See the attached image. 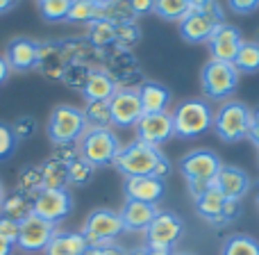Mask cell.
<instances>
[{
  "instance_id": "cell-8",
  "label": "cell",
  "mask_w": 259,
  "mask_h": 255,
  "mask_svg": "<svg viewBox=\"0 0 259 255\" xmlns=\"http://www.w3.org/2000/svg\"><path fill=\"white\" fill-rule=\"evenodd\" d=\"M80 233H82V237L87 239L89 246H103V244L116 242V239L125 233V226H123V219L118 212L100 207V210H94L87 216Z\"/></svg>"
},
{
  "instance_id": "cell-20",
  "label": "cell",
  "mask_w": 259,
  "mask_h": 255,
  "mask_svg": "<svg viewBox=\"0 0 259 255\" xmlns=\"http://www.w3.org/2000/svg\"><path fill=\"white\" fill-rule=\"evenodd\" d=\"M214 185L221 189V194H223L225 198H230V201H241V198L250 192L252 180H250V175L243 169H239V166L223 164L221 171L216 173Z\"/></svg>"
},
{
  "instance_id": "cell-14",
  "label": "cell",
  "mask_w": 259,
  "mask_h": 255,
  "mask_svg": "<svg viewBox=\"0 0 259 255\" xmlns=\"http://www.w3.org/2000/svg\"><path fill=\"white\" fill-rule=\"evenodd\" d=\"M55 233H57V226L32 214L21 224V235H18L16 246L25 253L46 251V246H48L50 239L55 237Z\"/></svg>"
},
{
  "instance_id": "cell-2",
  "label": "cell",
  "mask_w": 259,
  "mask_h": 255,
  "mask_svg": "<svg viewBox=\"0 0 259 255\" xmlns=\"http://www.w3.org/2000/svg\"><path fill=\"white\" fill-rule=\"evenodd\" d=\"M89 130L87 126L84 112L75 105H57V107L50 112L48 126V139L53 146H68V143H77L84 132Z\"/></svg>"
},
{
  "instance_id": "cell-22",
  "label": "cell",
  "mask_w": 259,
  "mask_h": 255,
  "mask_svg": "<svg viewBox=\"0 0 259 255\" xmlns=\"http://www.w3.org/2000/svg\"><path fill=\"white\" fill-rule=\"evenodd\" d=\"M157 212L159 210H157V205H152V203L127 201L125 198V205H123V210L118 212V214H121L125 230H130V233H146L148 226L155 221Z\"/></svg>"
},
{
  "instance_id": "cell-23",
  "label": "cell",
  "mask_w": 259,
  "mask_h": 255,
  "mask_svg": "<svg viewBox=\"0 0 259 255\" xmlns=\"http://www.w3.org/2000/svg\"><path fill=\"white\" fill-rule=\"evenodd\" d=\"M139 98H141V107H143V114H159V112H166L170 105V91L166 89L164 85L159 82H143L139 87Z\"/></svg>"
},
{
  "instance_id": "cell-6",
  "label": "cell",
  "mask_w": 259,
  "mask_h": 255,
  "mask_svg": "<svg viewBox=\"0 0 259 255\" xmlns=\"http://www.w3.org/2000/svg\"><path fill=\"white\" fill-rule=\"evenodd\" d=\"M193 203H196L198 216L205 219L207 224L214 226V228L230 226L239 214H241V205H239V201H230V198H225L214 183H211L200 196L193 198Z\"/></svg>"
},
{
  "instance_id": "cell-41",
  "label": "cell",
  "mask_w": 259,
  "mask_h": 255,
  "mask_svg": "<svg viewBox=\"0 0 259 255\" xmlns=\"http://www.w3.org/2000/svg\"><path fill=\"white\" fill-rule=\"evenodd\" d=\"M0 235H3L7 242H12L14 246H16L18 235H21V224H18V221H14V219H9V216L0 214Z\"/></svg>"
},
{
  "instance_id": "cell-24",
  "label": "cell",
  "mask_w": 259,
  "mask_h": 255,
  "mask_svg": "<svg viewBox=\"0 0 259 255\" xmlns=\"http://www.w3.org/2000/svg\"><path fill=\"white\" fill-rule=\"evenodd\" d=\"M89 244L82 233H55L50 244L46 246L44 255H87Z\"/></svg>"
},
{
  "instance_id": "cell-30",
  "label": "cell",
  "mask_w": 259,
  "mask_h": 255,
  "mask_svg": "<svg viewBox=\"0 0 259 255\" xmlns=\"http://www.w3.org/2000/svg\"><path fill=\"white\" fill-rule=\"evenodd\" d=\"M98 18H103V7H98L96 3H91V0H73L71 9H68V16L66 21L71 23H94L98 21Z\"/></svg>"
},
{
  "instance_id": "cell-18",
  "label": "cell",
  "mask_w": 259,
  "mask_h": 255,
  "mask_svg": "<svg viewBox=\"0 0 259 255\" xmlns=\"http://www.w3.org/2000/svg\"><path fill=\"white\" fill-rule=\"evenodd\" d=\"M123 192H125L127 201H141L157 205L166 192V185L164 180L155 178V175H134V178H125Z\"/></svg>"
},
{
  "instance_id": "cell-28",
  "label": "cell",
  "mask_w": 259,
  "mask_h": 255,
  "mask_svg": "<svg viewBox=\"0 0 259 255\" xmlns=\"http://www.w3.org/2000/svg\"><path fill=\"white\" fill-rule=\"evenodd\" d=\"M221 255H259V242L250 235H230L221 244Z\"/></svg>"
},
{
  "instance_id": "cell-40",
  "label": "cell",
  "mask_w": 259,
  "mask_h": 255,
  "mask_svg": "<svg viewBox=\"0 0 259 255\" xmlns=\"http://www.w3.org/2000/svg\"><path fill=\"white\" fill-rule=\"evenodd\" d=\"M12 130H14V134H16L18 141H25V139L34 137V132H36V121H34L32 117H18L16 121L12 123Z\"/></svg>"
},
{
  "instance_id": "cell-9",
  "label": "cell",
  "mask_w": 259,
  "mask_h": 255,
  "mask_svg": "<svg viewBox=\"0 0 259 255\" xmlns=\"http://www.w3.org/2000/svg\"><path fill=\"white\" fill-rule=\"evenodd\" d=\"M219 25H223V9L219 3H211L205 9H191L180 21V34L189 44H205L211 39Z\"/></svg>"
},
{
  "instance_id": "cell-15",
  "label": "cell",
  "mask_w": 259,
  "mask_h": 255,
  "mask_svg": "<svg viewBox=\"0 0 259 255\" xmlns=\"http://www.w3.org/2000/svg\"><path fill=\"white\" fill-rule=\"evenodd\" d=\"M134 128H137V141H143V143H148V146L159 148L161 143H166L170 137H175L173 117H170L168 112L143 114Z\"/></svg>"
},
{
  "instance_id": "cell-35",
  "label": "cell",
  "mask_w": 259,
  "mask_h": 255,
  "mask_svg": "<svg viewBox=\"0 0 259 255\" xmlns=\"http://www.w3.org/2000/svg\"><path fill=\"white\" fill-rule=\"evenodd\" d=\"M94 171H96V166H91L87 160L77 157V160H73L71 164H68V185L84 187V185L91 183V178H94Z\"/></svg>"
},
{
  "instance_id": "cell-57",
  "label": "cell",
  "mask_w": 259,
  "mask_h": 255,
  "mask_svg": "<svg viewBox=\"0 0 259 255\" xmlns=\"http://www.w3.org/2000/svg\"><path fill=\"white\" fill-rule=\"evenodd\" d=\"M257 44H259V41H257Z\"/></svg>"
},
{
  "instance_id": "cell-10",
  "label": "cell",
  "mask_w": 259,
  "mask_h": 255,
  "mask_svg": "<svg viewBox=\"0 0 259 255\" xmlns=\"http://www.w3.org/2000/svg\"><path fill=\"white\" fill-rule=\"evenodd\" d=\"M221 157L209 148H196L189 151L187 155L180 160V171L187 178V183H202L211 185L216 173L221 171Z\"/></svg>"
},
{
  "instance_id": "cell-51",
  "label": "cell",
  "mask_w": 259,
  "mask_h": 255,
  "mask_svg": "<svg viewBox=\"0 0 259 255\" xmlns=\"http://www.w3.org/2000/svg\"><path fill=\"white\" fill-rule=\"evenodd\" d=\"M5 196H7V192H5V185H3V180H0V210H3V203H5Z\"/></svg>"
},
{
  "instance_id": "cell-17",
  "label": "cell",
  "mask_w": 259,
  "mask_h": 255,
  "mask_svg": "<svg viewBox=\"0 0 259 255\" xmlns=\"http://www.w3.org/2000/svg\"><path fill=\"white\" fill-rule=\"evenodd\" d=\"M68 64H71V59H68L66 50H64V44H57V41H44V44H39V62H36V68L46 78L62 80Z\"/></svg>"
},
{
  "instance_id": "cell-31",
  "label": "cell",
  "mask_w": 259,
  "mask_h": 255,
  "mask_svg": "<svg viewBox=\"0 0 259 255\" xmlns=\"http://www.w3.org/2000/svg\"><path fill=\"white\" fill-rule=\"evenodd\" d=\"M152 12L164 21H182L191 12V5L189 0H155Z\"/></svg>"
},
{
  "instance_id": "cell-13",
  "label": "cell",
  "mask_w": 259,
  "mask_h": 255,
  "mask_svg": "<svg viewBox=\"0 0 259 255\" xmlns=\"http://www.w3.org/2000/svg\"><path fill=\"white\" fill-rule=\"evenodd\" d=\"M109 112H112V126L134 128L139 123V119L143 117L139 89H134V87H118V91L109 100Z\"/></svg>"
},
{
  "instance_id": "cell-32",
  "label": "cell",
  "mask_w": 259,
  "mask_h": 255,
  "mask_svg": "<svg viewBox=\"0 0 259 255\" xmlns=\"http://www.w3.org/2000/svg\"><path fill=\"white\" fill-rule=\"evenodd\" d=\"M234 66L239 73H255L259 71V44L257 41H243L239 55L234 57Z\"/></svg>"
},
{
  "instance_id": "cell-21",
  "label": "cell",
  "mask_w": 259,
  "mask_h": 255,
  "mask_svg": "<svg viewBox=\"0 0 259 255\" xmlns=\"http://www.w3.org/2000/svg\"><path fill=\"white\" fill-rule=\"evenodd\" d=\"M116 91H118L116 80L103 68H91L89 78H87L84 87H82V96L87 98V103H109Z\"/></svg>"
},
{
  "instance_id": "cell-25",
  "label": "cell",
  "mask_w": 259,
  "mask_h": 255,
  "mask_svg": "<svg viewBox=\"0 0 259 255\" xmlns=\"http://www.w3.org/2000/svg\"><path fill=\"white\" fill-rule=\"evenodd\" d=\"M0 214L9 216V219L18 221V224H23L27 216L34 214V198L16 189L14 194H7V196H5V203H3Z\"/></svg>"
},
{
  "instance_id": "cell-39",
  "label": "cell",
  "mask_w": 259,
  "mask_h": 255,
  "mask_svg": "<svg viewBox=\"0 0 259 255\" xmlns=\"http://www.w3.org/2000/svg\"><path fill=\"white\" fill-rule=\"evenodd\" d=\"M16 146H18V139H16V134H14L12 126L0 121V162L9 160V157L16 153Z\"/></svg>"
},
{
  "instance_id": "cell-5",
  "label": "cell",
  "mask_w": 259,
  "mask_h": 255,
  "mask_svg": "<svg viewBox=\"0 0 259 255\" xmlns=\"http://www.w3.org/2000/svg\"><path fill=\"white\" fill-rule=\"evenodd\" d=\"M121 148V141L112 132V128H89L84 132V137L77 141L80 157L89 162L91 166H96V169L114 164Z\"/></svg>"
},
{
  "instance_id": "cell-43",
  "label": "cell",
  "mask_w": 259,
  "mask_h": 255,
  "mask_svg": "<svg viewBox=\"0 0 259 255\" xmlns=\"http://www.w3.org/2000/svg\"><path fill=\"white\" fill-rule=\"evenodd\" d=\"M228 5L234 14H241V16L252 14L259 9V0H228Z\"/></svg>"
},
{
  "instance_id": "cell-50",
  "label": "cell",
  "mask_w": 259,
  "mask_h": 255,
  "mask_svg": "<svg viewBox=\"0 0 259 255\" xmlns=\"http://www.w3.org/2000/svg\"><path fill=\"white\" fill-rule=\"evenodd\" d=\"M16 5V0H0V14H5V12H9V9Z\"/></svg>"
},
{
  "instance_id": "cell-7",
  "label": "cell",
  "mask_w": 259,
  "mask_h": 255,
  "mask_svg": "<svg viewBox=\"0 0 259 255\" xmlns=\"http://www.w3.org/2000/svg\"><path fill=\"white\" fill-rule=\"evenodd\" d=\"M200 85L209 100H228L239 87V71L230 62L209 59L200 71Z\"/></svg>"
},
{
  "instance_id": "cell-11",
  "label": "cell",
  "mask_w": 259,
  "mask_h": 255,
  "mask_svg": "<svg viewBox=\"0 0 259 255\" xmlns=\"http://www.w3.org/2000/svg\"><path fill=\"white\" fill-rule=\"evenodd\" d=\"M182 233H184V221L180 219L175 212L159 210L155 221L148 226L146 239H148V246L170 248V251H173L175 244L182 239Z\"/></svg>"
},
{
  "instance_id": "cell-12",
  "label": "cell",
  "mask_w": 259,
  "mask_h": 255,
  "mask_svg": "<svg viewBox=\"0 0 259 255\" xmlns=\"http://www.w3.org/2000/svg\"><path fill=\"white\" fill-rule=\"evenodd\" d=\"M73 212V196L66 189H41L34 196V216L50 224H62Z\"/></svg>"
},
{
  "instance_id": "cell-53",
  "label": "cell",
  "mask_w": 259,
  "mask_h": 255,
  "mask_svg": "<svg viewBox=\"0 0 259 255\" xmlns=\"http://www.w3.org/2000/svg\"><path fill=\"white\" fill-rule=\"evenodd\" d=\"M127 255H148V253H146V246H143V248H137V251H132V253H127Z\"/></svg>"
},
{
  "instance_id": "cell-46",
  "label": "cell",
  "mask_w": 259,
  "mask_h": 255,
  "mask_svg": "<svg viewBox=\"0 0 259 255\" xmlns=\"http://www.w3.org/2000/svg\"><path fill=\"white\" fill-rule=\"evenodd\" d=\"M248 139L252 141V146L259 151V107L252 110V123H250V132H248Z\"/></svg>"
},
{
  "instance_id": "cell-44",
  "label": "cell",
  "mask_w": 259,
  "mask_h": 255,
  "mask_svg": "<svg viewBox=\"0 0 259 255\" xmlns=\"http://www.w3.org/2000/svg\"><path fill=\"white\" fill-rule=\"evenodd\" d=\"M87 255H127V251L114 242V244H103V246H89Z\"/></svg>"
},
{
  "instance_id": "cell-29",
  "label": "cell",
  "mask_w": 259,
  "mask_h": 255,
  "mask_svg": "<svg viewBox=\"0 0 259 255\" xmlns=\"http://www.w3.org/2000/svg\"><path fill=\"white\" fill-rule=\"evenodd\" d=\"M44 189V175H41L39 164H27L18 171V192L34 198Z\"/></svg>"
},
{
  "instance_id": "cell-52",
  "label": "cell",
  "mask_w": 259,
  "mask_h": 255,
  "mask_svg": "<svg viewBox=\"0 0 259 255\" xmlns=\"http://www.w3.org/2000/svg\"><path fill=\"white\" fill-rule=\"evenodd\" d=\"M91 3H96V5H98V7H105V5H109V3H112V0H91Z\"/></svg>"
},
{
  "instance_id": "cell-16",
  "label": "cell",
  "mask_w": 259,
  "mask_h": 255,
  "mask_svg": "<svg viewBox=\"0 0 259 255\" xmlns=\"http://www.w3.org/2000/svg\"><path fill=\"white\" fill-rule=\"evenodd\" d=\"M209 44V55L216 62H234V57L239 55L243 46V37L241 32L237 30L230 23H223V25L216 27V32L211 34V39L207 41Z\"/></svg>"
},
{
  "instance_id": "cell-4",
  "label": "cell",
  "mask_w": 259,
  "mask_h": 255,
  "mask_svg": "<svg viewBox=\"0 0 259 255\" xmlns=\"http://www.w3.org/2000/svg\"><path fill=\"white\" fill-rule=\"evenodd\" d=\"M252 123V110L241 100H228L214 114V132L221 141L237 143L248 137Z\"/></svg>"
},
{
  "instance_id": "cell-27",
  "label": "cell",
  "mask_w": 259,
  "mask_h": 255,
  "mask_svg": "<svg viewBox=\"0 0 259 255\" xmlns=\"http://www.w3.org/2000/svg\"><path fill=\"white\" fill-rule=\"evenodd\" d=\"M41 175H44V189H66L68 187V164L55 160L53 155L41 162Z\"/></svg>"
},
{
  "instance_id": "cell-3",
  "label": "cell",
  "mask_w": 259,
  "mask_h": 255,
  "mask_svg": "<svg viewBox=\"0 0 259 255\" xmlns=\"http://www.w3.org/2000/svg\"><path fill=\"white\" fill-rule=\"evenodd\" d=\"M170 117H173L175 137L180 139H196L214 126V112H211L209 103L200 98L180 103Z\"/></svg>"
},
{
  "instance_id": "cell-54",
  "label": "cell",
  "mask_w": 259,
  "mask_h": 255,
  "mask_svg": "<svg viewBox=\"0 0 259 255\" xmlns=\"http://www.w3.org/2000/svg\"><path fill=\"white\" fill-rule=\"evenodd\" d=\"M173 255H196V253H191V251H178V253H173Z\"/></svg>"
},
{
  "instance_id": "cell-1",
  "label": "cell",
  "mask_w": 259,
  "mask_h": 255,
  "mask_svg": "<svg viewBox=\"0 0 259 255\" xmlns=\"http://www.w3.org/2000/svg\"><path fill=\"white\" fill-rule=\"evenodd\" d=\"M114 166L125 178L134 175H155L164 180L170 173V162L157 146H148L143 141H132L118 151Z\"/></svg>"
},
{
  "instance_id": "cell-42",
  "label": "cell",
  "mask_w": 259,
  "mask_h": 255,
  "mask_svg": "<svg viewBox=\"0 0 259 255\" xmlns=\"http://www.w3.org/2000/svg\"><path fill=\"white\" fill-rule=\"evenodd\" d=\"M55 160L64 162V164H71L73 160L80 157V151H77V143H68V146H55V153H53Z\"/></svg>"
},
{
  "instance_id": "cell-55",
  "label": "cell",
  "mask_w": 259,
  "mask_h": 255,
  "mask_svg": "<svg viewBox=\"0 0 259 255\" xmlns=\"http://www.w3.org/2000/svg\"><path fill=\"white\" fill-rule=\"evenodd\" d=\"M257 207H259V194H257Z\"/></svg>"
},
{
  "instance_id": "cell-26",
  "label": "cell",
  "mask_w": 259,
  "mask_h": 255,
  "mask_svg": "<svg viewBox=\"0 0 259 255\" xmlns=\"http://www.w3.org/2000/svg\"><path fill=\"white\" fill-rule=\"evenodd\" d=\"M87 39L94 46L96 50H107L116 46V25L112 21H105V18H98L89 25V32H87Z\"/></svg>"
},
{
  "instance_id": "cell-19",
  "label": "cell",
  "mask_w": 259,
  "mask_h": 255,
  "mask_svg": "<svg viewBox=\"0 0 259 255\" xmlns=\"http://www.w3.org/2000/svg\"><path fill=\"white\" fill-rule=\"evenodd\" d=\"M5 59H7L12 71H32V68H36V62H39V44L34 39H25V37L12 39L7 50H5Z\"/></svg>"
},
{
  "instance_id": "cell-49",
  "label": "cell",
  "mask_w": 259,
  "mask_h": 255,
  "mask_svg": "<svg viewBox=\"0 0 259 255\" xmlns=\"http://www.w3.org/2000/svg\"><path fill=\"white\" fill-rule=\"evenodd\" d=\"M211 3H216V0H189L191 9H205V7H209Z\"/></svg>"
},
{
  "instance_id": "cell-48",
  "label": "cell",
  "mask_w": 259,
  "mask_h": 255,
  "mask_svg": "<svg viewBox=\"0 0 259 255\" xmlns=\"http://www.w3.org/2000/svg\"><path fill=\"white\" fill-rule=\"evenodd\" d=\"M14 248H16V246H14L12 242H7V239H5L3 235H0V255H12V253H14Z\"/></svg>"
},
{
  "instance_id": "cell-47",
  "label": "cell",
  "mask_w": 259,
  "mask_h": 255,
  "mask_svg": "<svg viewBox=\"0 0 259 255\" xmlns=\"http://www.w3.org/2000/svg\"><path fill=\"white\" fill-rule=\"evenodd\" d=\"M9 73H12V68H9V64H7V59H5V55H0V85H3V82L9 78Z\"/></svg>"
},
{
  "instance_id": "cell-38",
  "label": "cell",
  "mask_w": 259,
  "mask_h": 255,
  "mask_svg": "<svg viewBox=\"0 0 259 255\" xmlns=\"http://www.w3.org/2000/svg\"><path fill=\"white\" fill-rule=\"evenodd\" d=\"M89 73H91V68L87 66L84 62H71L68 64V68H66V73H64L62 82L64 85H68L71 89H80L82 91V87H84Z\"/></svg>"
},
{
  "instance_id": "cell-36",
  "label": "cell",
  "mask_w": 259,
  "mask_h": 255,
  "mask_svg": "<svg viewBox=\"0 0 259 255\" xmlns=\"http://www.w3.org/2000/svg\"><path fill=\"white\" fill-rule=\"evenodd\" d=\"M141 39V27L137 25V21H130V23H121L116 25V50H130L132 46L139 44Z\"/></svg>"
},
{
  "instance_id": "cell-56",
  "label": "cell",
  "mask_w": 259,
  "mask_h": 255,
  "mask_svg": "<svg viewBox=\"0 0 259 255\" xmlns=\"http://www.w3.org/2000/svg\"><path fill=\"white\" fill-rule=\"evenodd\" d=\"M257 160H259V155H257Z\"/></svg>"
},
{
  "instance_id": "cell-33",
  "label": "cell",
  "mask_w": 259,
  "mask_h": 255,
  "mask_svg": "<svg viewBox=\"0 0 259 255\" xmlns=\"http://www.w3.org/2000/svg\"><path fill=\"white\" fill-rule=\"evenodd\" d=\"M89 128H112V112H109V103H87L82 110Z\"/></svg>"
},
{
  "instance_id": "cell-34",
  "label": "cell",
  "mask_w": 259,
  "mask_h": 255,
  "mask_svg": "<svg viewBox=\"0 0 259 255\" xmlns=\"http://www.w3.org/2000/svg\"><path fill=\"white\" fill-rule=\"evenodd\" d=\"M103 18L105 21H112L114 25H121V23H130L134 21V12L130 9L127 0H112L109 5L103 7Z\"/></svg>"
},
{
  "instance_id": "cell-37",
  "label": "cell",
  "mask_w": 259,
  "mask_h": 255,
  "mask_svg": "<svg viewBox=\"0 0 259 255\" xmlns=\"http://www.w3.org/2000/svg\"><path fill=\"white\" fill-rule=\"evenodd\" d=\"M73 0H39V12L46 21H66Z\"/></svg>"
},
{
  "instance_id": "cell-45",
  "label": "cell",
  "mask_w": 259,
  "mask_h": 255,
  "mask_svg": "<svg viewBox=\"0 0 259 255\" xmlns=\"http://www.w3.org/2000/svg\"><path fill=\"white\" fill-rule=\"evenodd\" d=\"M130 9L134 12V16H143V14H150L155 7V0H127Z\"/></svg>"
}]
</instances>
